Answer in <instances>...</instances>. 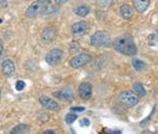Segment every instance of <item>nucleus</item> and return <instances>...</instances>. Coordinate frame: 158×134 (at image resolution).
I'll use <instances>...</instances> for the list:
<instances>
[{
	"mask_svg": "<svg viewBox=\"0 0 158 134\" xmlns=\"http://www.w3.org/2000/svg\"><path fill=\"white\" fill-rule=\"evenodd\" d=\"M54 95L56 97H58L60 100L65 102H71L74 99V93L71 88H64V89H62L58 93H55Z\"/></svg>",
	"mask_w": 158,
	"mask_h": 134,
	"instance_id": "obj_10",
	"label": "nucleus"
},
{
	"mask_svg": "<svg viewBox=\"0 0 158 134\" xmlns=\"http://www.w3.org/2000/svg\"><path fill=\"white\" fill-rule=\"evenodd\" d=\"M113 47L117 52L123 55L133 56L137 53V47L134 40L130 36H120L113 41Z\"/></svg>",
	"mask_w": 158,
	"mask_h": 134,
	"instance_id": "obj_1",
	"label": "nucleus"
},
{
	"mask_svg": "<svg viewBox=\"0 0 158 134\" xmlns=\"http://www.w3.org/2000/svg\"><path fill=\"white\" fill-rule=\"evenodd\" d=\"M80 51V45H79L78 41H73L71 43V47H70V52L71 53H76Z\"/></svg>",
	"mask_w": 158,
	"mask_h": 134,
	"instance_id": "obj_19",
	"label": "nucleus"
},
{
	"mask_svg": "<svg viewBox=\"0 0 158 134\" xmlns=\"http://www.w3.org/2000/svg\"><path fill=\"white\" fill-rule=\"evenodd\" d=\"M96 1L98 2V4L100 6H111L114 0H96Z\"/></svg>",
	"mask_w": 158,
	"mask_h": 134,
	"instance_id": "obj_21",
	"label": "nucleus"
},
{
	"mask_svg": "<svg viewBox=\"0 0 158 134\" xmlns=\"http://www.w3.org/2000/svg\"><path fill=\"white\" fill-rule=\"evenodd\" d=\"M51 9V4H43L40 2H35V3L31 4L29 9L25 12V16L29 18L36 17L39 14H45L49 13Z\"/></svg>",
	"mask_w": 158,
	"mask_h": 134,
	"instance_id": "obj_4",
	"label": "nucleus"
},
{
	"mask_svg": "<svg viewBox=\"0 0 158 134\" xmlns=\"http://www.w3.org/2000/svg\"><path fill=\"white\" fill-rule=\"evenodd\" d=\"M63 59V52L60 49H53L45 56V60L51 66H56Z\"/></svg>",
	"mask_w": 158,
	"mask_h": 134,
	"instance_id": "obj_5",
	"label": "nucleus"
},
{
	"mask_svg": "<svg viewBox=\"0 0 158 134\" xmlns=\"http://www.w3.org/2000/svg\"><path fill=\"white\" fill-rule=\"evenodd\" d=\"M81 125H85V127H88V126H90V120L88 119V118H85V119L81 120Z\"/></svg>",
	"mask_w": 158,
	"mask_h": 134,
	"instance_id": "obj_25",
	"label": "nucleus"
},
{
	"mask_svg": "<svg viewBox=\"0 0 158 134\" xmlns=\"http://www.w3.org/2000/svg\"><path fill=\"white\" fill-rule=\"evenodd\" d=\"M39 102L45 108V109L51 110V111H57V110H59V108H60L59 105H58L55 100H53L52 98H50V97H48V96H44V95L39 97Z\"/></svg>",
	"mask_w": 158,
	"mask_h": 134,
	"instance_id": "obj_8",
	"label": "nucleus"
},
{
	"mask_svg": "<svg viewBox=\"0 0 158 134\" xmlns=\"http://www.w3.org/2000/svg\"><path fill=\"white\" fill-rule=\"evenodd\" d=\"M132 66H133V68L135 69V70L139 71V72L146 70V68H147V64L144 63L142 60L137 59V58H134L133 60H132Z\"/></svg>",
	"mask_w": 158,
	"mask_h": 134,
	"instance_id": "obj_17",
	"label": "nucleus"
},
{
	"mask_svg": "<svg viewBox=\"0 0 158 134\" xmlns=\"http://www.w3.org/2000/svg\"><path fill=\"white\" fill-rule=\"evenodd\" d=\"M42 134H56V133L53 130H47V131H44Z\"/></svg>",
	"mask_w": 158,
	"mask_h": 134,
	"instance_id": "obj_29",
	"label": "nucleus"
},
{
	"mask_svg": "<svg viewBox=\"0 0 158 134\" xmlns=\"http://www.w3.org/2000/svg\"><path fill=\"white\" fill-rule=\"evenodd\" d=\"M112 134H121L120 131H114V132H112Z\"/></svg>",
	"mask_w": 158,
	"mask_h": 134,
	"instance_id": "obj_30",
	"label": "nucleus"
},
{
	"mask_svg": "<svg viewBox=\"0 0 158 134\" xmlns=\"http://www.w3.org/2000/svg\"><path fill=\"white\" fill-rule=\"evenodd\" d=\"M2 67V73L6 76L10 77L13 75V73L15 72V64L12 60H4L1 64Z\"/></svg>",
	"mask_w": 158,
	"mask_h": 134,
	"instance_id": "obj_12",
	"label": "nucleus"
},
{
	"mask_svg": "<svg viewBox=\"0 0 158 134\" xmlns=\"http://www.w3.org/2000/svg\"><path fill=\"white\" fill-rule=\"evenodd\" d=\"M133 89L135 90V92H136V94L138 95V96H146L147 95V91H146V89H144L143 84H140V82H134Z\"/></svg>",
	"mask_w": 158,
	"mask_h": 134,
	"instance_id": "obj_18",
	"label": "nucleus"
},
{
	"mask_svg": "<svg viewBox=\"0 0 158 134\" xmlns=\"http://www.w3.org/2000/svg\"><path fill=\"white\" fill-rule=\"evenodd\" d=\"M6 6H7L6 0H0V9H6Z\"/></svg>",
	"mask_w": 158,
	"mask_h": 134,
	"instance_id": "obj_24",
	"label": "nucleus"
},
{
	"mask_svg": "<svg viewBox=\"0 0 158 134\" xmlns=\"http://www.w3.org/2000/svg\"><path fill=\"white\" fill-rule=\"evenodd\" d=\"M2 51H3V43H2V40L0 39V55L2 54Z\"/></svg>",
	"mask_w": 158,
	"mask_h": 134,
	"instance_id": "obj_28",
	"label": "nucleus"
},
{
	"mask_svg": "<svg viewBox=\"0 0 158 134\" xmlns=\"http://www.w3.org/2000/svg\"><path fill=\"white\" fill-rule=\"evenodd\" d=\"M74 13L79 17H85L90 13V7L86 6H79L74 9Z\"/></svg>",
	"mask_w": 158,
	"mask_h": 134,
	"instance_id": "obj_16",
	"label": "nucleus"
},
{
	"mask_svg": "<svg viewBox=\"0 0 158 134\" xmlns=\"http://www.w3.org/2000/svg\"><path fill=\"white\" fill-rule=\"evenodd\" d=\"M76 119H77V115L74 114V113H70V114H68L67 116H65V122H67L69 125L73 123Z\"/></svg>",
	"mask_w": 158,
	"mask_h": 134,
	"instance_id": "obj_20",
	"label": "nucleus"
},
{
	"mask_svg": "<svg viewBox=\"0 0 158 134\" xmlns=\"http://www.w3.org/2000/svg\"><path fill=\"white\" fill-rule=\"evenodd\" d=\"M90 31V25L85 21H78L73 24L72 33L75 36H83L86 35Z\"/></svg>",
	"mask_w": 158,
	"mask_h": 134,
	"instance_id": "obj_7",
	"label": "nucleus"
},
{
	"mask_svg": "<svg viewBox=\"0 0 158 134\" xmlns=\"http://www.w3.org/2000/svg\"><path fill=\"white\" fill-rule=\"evenodd\" d=\"M119 102L126 108H132L139 102V97L132 91H122L118 96Z\"/></svg>",
	"mask_w": 158,
	"mask_h": 134,
	"instance_id": "obj_3",
	"label": "nucleus"
},
{
	"mask_svg": "<svg viewBox=\"0 0 158 134\" xmlns=\"http://www.w3.org/2000/svg\"><path fill=\"white\" fill-rule=\"evenodd\" d=\"M15 88H16L17 91H22V90L25 88V82L23 80H18L16 82V86H15Z\"/></svg>",
	"mask_w": 158,
	"mask_h": 134,
	"instance_id": "obj_22",
	"label": "nucleus"
},
{
	"mask_svg": "<svg viewBox=\"0 0 158 134\" xmlns=\"http://www.w3.org/2000/svg\"><path fill=\"white\" fill-rule=\"evenodd\" d=\"M150 1L151 0H133L135 10L140 14H142L148 10V7L150 6Z\"/></svg>",
	"mask_w": 158,
	"mask_h": 134,
	"instance_id": "obj_13",
	"label": "nucleus"
},
{
	"mask_svg": "<svg viewBox=\"0 0 158 134\" xmlns=\"http://www.w3.org/2000/svg\"><path fill=\"white\" fill-rule=\"evenodd\" d=\"M91 43L96 48H106L112 43L111 36L104 31H98L91 37Z\"/></svg>",
	"mask_w": 158,
	"mask_h": 134,
	"instance_id": "obj_2",
	"label": "nucleus"
},
{
	"mask_svg": "<svg viewBox=\"0 0 158 134\" xmlns=\"http://www.w3.org/2000/svg\"><path fill=\"white\" fill-rule=\"evenodd\" d=\"M67 1H69V0H56V4H63V3H65Z\"/></svg>",
	"mask_w": 158,
	"mask_h": 134,
	"instance_id": "obj_27",
	"label": "nucleus"
},
{
	"mask_svg": "<svg viewBox=\"0 0 158 134\" xmlns=\"http://www.w3.org/2000/svg\"><path fill=\"white\" fill-rule=\"evenodd\" d=\"M56 36H57V30H56L55 28H53V27L47 28V29H44L42 31L41 39L44 43H50L55 39Z\"/></svg>",
	"mask_w": 158,
	"mask_h": 134,
	"instance_id": "obj_9",
	"label": "nucleus"
},
{
	"mask_svg": "<svg viewBox=\"0 0 158 134\" xmlns=\"http://www.w3.org/2000/svg\"><path fill=\"white\" fill-rule=\"evenodd\" d=\"M0 99H1V90H0Z\"/></svg>",
	"mask_w": 158,
	"mask_h": 134,
	"instance_id": "obj_31",
	"label": "nucleus"
},
{
	"mask_svg": "<svg viewBox=\"0 0 158 134\" xmlns=\"http://www.w3.org/2000/svg\"><path fill=\"white\" fill-rule=\"evenodd\" d=\"M30 130V127L27 125H23V123H20V125L15 126L14 128L11 129L10 133L11 134H21L24 132H27Z\"/></svg>",
	"mask_w": 158,
	"mask_h": 134,
	"instance_id": "obj_15",
	"label": "nucleus"
},
{
	"mask_svg": "<svg viewBox=\"0 0 158 134\" xmlns=\"http://www.w3.org/2000/svg\"><path fill=\"white\" fill-rule=\"evenodd\" d=\"M37 2H40V3L43 4H51V0H37Z\"/></svg>",
	"mask_w": 158,
	"mask_h": 134,
	"instance_id": "obj_26",
	"label": "nucleus"
},
{
	"mask_svg": "<svg viewBox=\"0 0 158 134\" xmlns=\"http://www.w3.org/2000/svg\"><path fill=\"white\" fill-rule=\"evenodd\" d=\"M120 15L124 19H131L134 15V11L131 6H128V4H123V6L120 7Z\"/></svg>",
	"mask_w": 158,
	"mask_h": 134,
	"instance_id": "obj_14",
	"label": "nucleus"
},
{
	"mask_svg": "<svg viewBox=\"0 0 158 134\" xmlns=\"http://www.w3.org/2000/svg\"><path fill=\"white\" fill-rule=\"evenodd\" d=\"M71 111H72V112H76V113L83 112V111H85V108H83V107H73V108H71Z\"/></svg>",
	"mask_w": 158,
	"mask_h": 134,
	"instance_id": "obj_23",
	"label": "nucleus"
},
{
	"mask_svg": "<svg viewBox=\"0 0 158 134\" xmlns=\"http://www.w3.org/2000/svg\"><path fill=\"white\" fill-rule=\"evenodd\" d=\"M91 60H92L91 55L83 53V54H80V55H77V56H75V57H73L71 59L70 64L74 69H79V68H81V67L88 64Z\"/></svg>",
	"mask_w": 158,
	"mask_h": 134,
	"instance_id": "obj_6",
	"label": "nucleus"
},
{
	"mask_svg": "<svg viewBox=\"0 0 158 134\" xmlns=\"http://www.w3.org/2000/svg\"><path fill=\"white\" fill-rule=\"evenodd\" d=\"M79 95L82 99H89L92 96V86L89 82H82V84L79 86Z\"/></svg>",
	"mask_w": 158,
	"mask_h": 134,
	"instance_id": "obj_11",
	"label": "nucleus"
}]
</instances>
